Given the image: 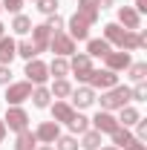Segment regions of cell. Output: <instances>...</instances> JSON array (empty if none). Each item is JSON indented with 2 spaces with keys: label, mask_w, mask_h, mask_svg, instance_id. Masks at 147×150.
Here are the masks:
<instances>
[{
  "label": "cell",
  "mask_w": 147,
  "mask_h": 150,
  "mask_svg": "<svg viewBox=\"0 0 147 150\" xmlns=\"http://www.w3.org/2000/svg\"><path fill=\"white\" fill-rule=\"evenodd\" d=\"M130 104V87H121V84H115L110 90H104L101 93V110H121V107H127Z\"/></svg>",
  "instance_id": "obj_1"
},
{
  "label": "cell",
  "mask_w": 147,
  "mask_h": 150,
  "mask_svg": "<svg viewBox=\"0 0 147 150\" xmlns=\"http://www.w3.org/2000/svg\"><path fill=\"white\" fill-rule=\"evenodd\" d=\"M23 75H26V81H29L32 87H43V84L49 81V67H46L40 58H32V61H26Z\"/></svg>",
  "instance_id": "obj_2"
},
{
  "label": "cell",
  "mask_w": 147,
  "mask_h": 150,
  "mask_svg": "<svg viewBox=\"0 0 147 150\" xmlns=\"http://www.w3.org/2000/svg\"><path fill=\"white\" fill-rule=\"evenodd\" d=\"M92 69H95V67H92V58L87 55V52H75V55H69V72H72L81 84H87V78H90Z\"/></svg>",
  "instance_id": "obj_3"
},
{
  "label": "cell",
  "mask_w": 147,
  "mask_h": 150,
  "mask_svg": "<svg viewBox=\"0 0 147 150\" xmlns=\"http://www.w3.org/2000/svg\"><path fill=\"white\" fill-rule=\"evenodd\" d=\"M29 95H32V84L29 81H15V84L6 87V104L9 107H20L23 101H29Z\"/></svg>",
  "instance_id": "obj_4"
},
{
  "label": "cell",
  "mask_w": 147,
  "mask_h": 150,
  "mask_svg": "<svg viewBox=\"0 0 147 150\" xmlns=\"http://www.w3.org/2000/svg\"><path fill=\"white\" fill-rule=\"evenodd\" d=\"M118 84V72H112V69H92L90 78H87V87H92V90H110V87H115Z\"/></svg>",
  "instance_id": "obj_5"
},
{
  "label": "cell",
  "mask_w": 147,
  "mask_h": 150,
  "mask_svg": "<svg viewBox=\"0 0 147 150\" xmlns=\"http://www.w3.org/2000/svg\"><path fill=\"white\" fill-rule=\"evenodd\" d=\"M49 49L58 58H69V55H75V40L66 32H55V35L49 38Z\"/></svg>",
  "instance_id": "obj_6"
},
{
  "label": "cell",
  "mask_w": 147,
  "mask_h": 150,
  "mask_svg": "<svg viewBox=\"0 0 147 150\" xmlns=\"http://www.w3.org/2000/svg\"><path fill=\"white\" fill-rule=\"evenodd\" d=\"M3 124H6V130H29V112L23 110V107H9L6 112V118H3Z\"/></svg>",
  "instance_id": "obj_7"
},
{
  "label": "cell",
  "mask_w": 147,
  "mask_h": 150,
  "mask_svg": "<svg viewBox=\"0 0 147 150\" xmlns=\"http://www.w3.org/2000/svg\"><path fill=\"white\" fill-rule=\"evenodd\" d=\"M121 29H130V32H139L141 29V15L133 9V6H118V20H115Z\"/></svg>",
  "instance_id": "obj_8"
},
{
  "label": "cell",
  "mask_w": 147,
  "mask_h": 150,
  "mask_svg": "<svg viewBox=\"0 0 147 150\" xmlns=\"http://www.w3.org/2000/svg\"><path fill=\"white\" fill-rule=\"evenodd\" d=\"M90 127L104 136V133H112L115 127H118V118H115L112 112H107V110H98V112H95V118H90Z\"/></svg>",
  "instance_id": "obj_9"
},
{
  "label": "cell",
  "mask_w": 147,
  "mask_h": 150,
  "mask_svg": "<svg viewBox=\"0 0 147 150\" xmlns=\"http://www.w3.org/2000/svg\"><path fill=\"white\" fill-rule=\"evenodd\" d=\"M66 35L72 38L75 43L78 40H90V23L84 18H78V15H72V18L66 20Z\"/></svg>",
  "instance_id": "obj_10"
},
{
  "label": "cell",
  "mask_w": 147,
  "mask_h": 150,
  "mask_svg": "<svg viewBox=\"0 0 147 150\" xmlns=\"http://www.w3.org/2000/svg\"><path fill=\"white\" fill-rule=\"evenodd\" d=\"M69 104H72L75 110H87V107H92L95 104V90L92 87H78V90H72V95H69Z\"/></svg>",
  "instance_id": "obj_11"
},
{
  "label": "cell",
  "mask_w": 147,
  "mask_h": 150,
  "mask_svg": "<svg viewBox=\"0 0 147 150\" xmlns=\"http://www.w3.org/2000/svg\"><path fill=\"white\" fill-rule=\"evenodd\" d=\"M61 136V124L58 121H40L35 130V139L40 144H55V139Z\"/></svg>",
  "instance_id": "obj_12"
},
{
  "label": "cell",
  "mask_w": 147,
  "mask_h": 150,
  "mask_svg": "<svg viewBox=\"0 0 147 150\" xmlns=\"http://www.w3.org/2000/svg\"><path fill=\"white\" fill-rule=\"evenodd\" d=\"M104 69H112V72H124L130 64H133V58H130V52H124V49H118V52H107L104 55Z\"/></svg>",
  "instance_id": "obj_13"
},
{
  "label": "cell",
  "mask_w": 147,
  "mask_h": 150,
  "mask_svg": "<svg viewBox=\"0 0 147 150\" xmlns=\"http://www.w3.org/2000/svg\"><path fill=\"white\" fill-rule=\"evenodd\" d=\"M75 15H78V18H84L90 26H95V23H98V18H101V9H98V3H95V0H78Z\"/></svg>",
  "instance_id": "obj_14"
},
{
  "label": "cell",
  "mask_w": 147,
  "mask_h": 150,
  "mask_svg": "<svg viewBox=\"0 0 147 150\" xmlns=\"http://www.w3.org/2000/svg\"><path fill=\"white\" fill-rule=\"evenodd\" d=\"M49 110H52V121H58V124H69L72 115L78 112L69 101H55V104H49Z\"/></svg>",
  "instance_id": "obj_15"
},
{
  "label": "cell",
  "mask_w": 147,
  "mask_h": 150,
  "mask_svg": "<svg viewBox=\"0 0 147 150\" xmlns=\"http://www.w3.org/2000/svg\"><path fill=\"white\" fill-rule=\"evenodd\" d=\"M29 35H32V43H35L37 55L49 49V38H52V32L46 29V23H37V26H32V32H29Z\"/></svg>",
  "instance_id": "obj_16"
},
{
  "label": "cell",
  "mask_w": 147,
  "mask_h": 150,
  "mask_svg": "<svg viewBox=\"0 0 147 150\" xmlns=\"http://www.w3.org/2000/svg\"><path fill=\"white\" fill-rule=\"evenodd\" d=\"M15 46H18V40L12 35H3L0 38V64H6V67H12V61H15Z\"/></svg>",
  "instance_id": "obj_17"
},
{
  "label": "cell",
  "mask_w": 147,
  "mask_h": 150,
  "mask_svg": "<svg viewBox=\"0 0 147 150\" xmlns=\"http://www.w3.org/2000/svg\"><path fill=\"white\" fill-rule=\"evenodd\" d=\"M110 139H112V147H118V150H124L127 144H133V142H136L133 130H130V127H121V124L110 133Z\"/></svg>",
  "instance_id": "obj_18"
},
{
  "label": "cell",
  "mask_w": 147,
  "mask_h": 150,
  "mask_svg": "<svg viewBox=\"0 0 147 150\" xmlns=\"http://www.w3.org/2000/svg\"><path fill=\"white\" fill-rule=\"evenodd\" d=\"M29 101L35 104L37 110H46L49 104H52V93H49V87L43 84V87H32V95H29Z\"/></svg>",
  "instance_id": "obj_19"
},
{
  "label": "cell",
  "mask_w": 147,
  "mask_h": 150,
  "mask_svg": "<svg viewBox=\"0 0 147 150\" xmlns=\"http://www.w3.org/2000/svg\"><path fill=\"white\" fill-rule=\"evenodd\" d=\"M72 90H75V87L66 81V78H55V81H52V87H49V93H52L55 101H66V98L72 95Z\"/></svg>",
  "instance_id": "obj_20"
},
{
  "label": "cell",
  "mask_w": 147,
  "mask_h": 150,
  "mask_svg": "<svg viewBox=\"0 0 147 150\" xmlns=\"http://www.w3.org/2000/svg\"><path fill=\"white\" fill-rule=\"evenodd\" d=\"M107 52H112V46L104 40V38H92V40H87V55H90V58H104Z\"/></svg>",
  "instance_id": "obj_21"
},
{
  "label": "cell",
  "mask_w": 147,
  "mask_h": 150,
  "mask_svg": "<svg viewBox=\"0 0 147 150\" xmlns=\"http://www.w3.org/2000/svg\"><path fill=\"white\" fill-rule=\"evenodd\" d=\"M121 38H124V29H121L118 23H107V26H104V40H107L110 46L121 49Z\"/></svg>",
  "instance_id": "obj_22"
},
{
  "label": "cell",
  "mask_w": 147,
  "mask_h": 150,
  "mask_svg": "<svg viewBox=\"0 0 147 150\" xmlns=\"http://www.w3.org/2000/svg\"><path fill=\"white\" fill-rule=\"evenodd\" d=\"M115 118H118V124H121V127H133V124L141 118V112L136 110L133 104H127V107H121V110H118V115H115Z\"/></svg>",
  "instance_id": "obj_23"
},
{
  "label": "cell",
  "mask_w": 147,
  "mask_h": 150,
  "mask_svg": "<svg viewBox=\"0 0 147 150\" xmlns=\"http://www.w3.org/2000/svg\"><path fill=\"white\" fill-rule=\"evenodd\" d=\"M49 67V78H66L69 75V58H52V64H46Z\"/></svg>",
  "instance_id": "obj_24"
},
{
  "label": "cell",
  "mask_w": 147,
  "mask_h": 150,
  "mask_svg": "<svg viewBox=\"0 0 147 150\" xmlns=\"http://www.w3.org/2000/svg\"><path fill=\"white\" fill-rule=\"evenodd\" d=\"M37 147V139L32 130H20L18 139H15V150H35Z\"/></svg>",
  "instance_id": "obj_25"
},
{
  "label": "cell",
  "mask_w": 147,
  "mask_h": 150,
  "mask_svg": "<svg viewBox=\"0 0 147 150\" xmlns=\"http://www.w3.org/2000/svg\"><path fill=\"white\" fill-rule=\"evenodd\" d=\"M32 26H35V23H32V18H26V15H15L9 29H12L15 35H29V32H32Z\"/></svg>",
  "instance_id": "obj_26"
},
{
  "label": "cell",
  "mask_w": 147,
  "mask_h": 150,
  "mask_svg": "<svg viewBox=\"0 0 147 150\" xmlns=\"http://www.w3.org/2000/svg\"><path fill=\"white\" fill-rule=\"evenodd\" d=\"M78 144H81L84 150H98L101 147V133L90 127L87 133H81V142H78Z\"/></svg>",
  "instance_id": "obj_27"
},
{
  "label": "cell",
  "mask_w": 147,
  "mask_h": 150,
  "mask_svg": "<svg viewBox=\"0 0 147 150\" xmlns=\"http://www.w3.org/2000/svg\"><path fill=\"white\" fill-rule=\"evenodd\" d=\"M66 127L72 130V136H81V133H87V130H90V118H87L84 112L78 110V112H75V115H72V121H69Z\"/></svg>",
  "instance_id": "obj_28"
},
{
  "label": "cell",
  "mask_w": 147,
  "mask_h": 150,
  "mask_svg": "<svg viewBox=\"0 0 147 150\" xmlns=\"http://www.w3.org/2000/svg\"><path fill=\"white\" fill-rule=\"evenodd\" d=\"M15 55L23 58V61H32V58H37V49H35V43L32 40H18V46H15Z\"/></svg>",
  "instance_id": "obj_29"
},
{
  "label": "cell",
  "mask_w": 147,
  "mask_h": 150,
  "mask_svg": "<svg viewBox=\"0 0 147 150\" xmlns=\"http://www.w3.org/2000/svg\"><path fill=\"white\" fill-rule=\"evenodd\" d=\"M127 75H130L133 84H144V81H147V64H144V61L130 64V67H127Z\"/></svg>",
  "instance_id": "obj_30"
},
{
  "label": "cell",
  "mask_w": 147,
  "mask_h": 150,
  "mask_svg": "<svg viewBox=\"0 0 147 150\" xmlns=\"http://www.w3.org/2000/svg\"><path fill=\"white\" fill-rule=\"evenodd\" d=\"M55 150H81L78 136H72V133H69V136H64V133H61V136L55 139Z\"/></svg>",
  "instance_id": "obj_31"
},
{
  "label": "cell",
  "mask_w": 147,
  "mask_h": 150,
  "mask_svg": "<svg viewBox=\"0 0 147 150\" xmlns=\"http://www.w3.org/2000/svg\"><path fill=\"white\" fill-rule=\"evenodd\" d=\"M37 6V12H40V15H46V18H49V15H55L58 12V6H61V3H58V0H35Z\"/></svg>",
  "instance_id": "obj_32"
},
{
  "label": "cell",
  "mask_w": 147,
  "mask_h": 150,
  "mask_svg": "<svg viewBox=\"0 0 147 150\" xmlns=\"http://www.w3.org/2000/svg\"><path fill=\"white\" fill-rule=\"evenodd\" d=\"M64 26H66V20L61 18V15H49V18H46V29H49V32H52V35H55V32H64Z\"/></svg>",
  "instance_id": "obj_33"
},
{
  "label": "cell",
  "mask_w": 147,
  "mask_h": 150,
  "mask_svg": "<svg viewBox=\"0 0 147 150\" xmlns=\"http://www.w3.org/2000/svg\"><path fill=\"white\" fill-rule=\"evenodd\" d=\"M130 101H147V84H136L130 90Z\"/></svg>",
  "instance_id": "obj_34"
},
{
  "label": "cell",
  "mask_w": 147,
  "mask_h": 150,
  "mask_svg": "<svg viewBox=\"0 0 147 150\" xmlns=\"http://www.w3.org/2000/svg\"><path fill=\"white\" fill-rule=\"evenodd\" d=\"M133 127H136V133H133V136H136V142H147V121H144V118H139Z\"/></svg>",
  "instance_id": "obj_35"
},
{
  "label": "cell",
  "mask_w": 147,
  "mask_h": 150,
  "mask_svg": "<svg viewBox=\"0 0 147 150\" xmlns=\"http://www.w3.org/2000/svg\"><path fill=\"white\" fill-rule=\"evenodd\" d=\"M23 3H26V0H0V6H3V9H9L12 15H20Z\"/></svg>",
  "instance_id": "obj_36"
},
{
  "label": "cell",
  "mask_w": 147,
  "mask_h": 150,
  "mask_svg": "<svg viewBox=\"0 0 147 150\" xmlns=\"http://www.w3.org/2000/svg\"><path fill=\"white\" fill-rule=\"evenodd\" d=\"M12 84V67L0 64V87H9Z\"/></svg>",
  "instance_id": "obj_37"
},
{
  "label": "cell",
  "mask_w": 147,
  "mask_h": 150,
  "mask_svg": "<svg viewBox=\"0 0 147 150\" xmlns=\"http://www.w3.org/2000/svg\"><path fill=\"white\" fill-rule=\"evenodd\" d=\"M133 9H136L139 15H144L147 12V0H133Z\"/></svg>",
  "instance_id": "obj_38"
},
{
  "label": "cell",
  "mask_w": 147,
  "mask_h": 150,
  "mask_svg": "<svg viewBox=\"0 0 147 150\" xmlns=\"http://www.w3.org/2000/svg\"><path fill=\"white\" fill-rule=\"evenodd\" d=\"M124 150H147V144L144 142H133V144H127Z\"/></svg>",
  "instance_id": "obj_39"
},
{
  "label": "cell",
  "mask_w": 147,
  "mask_h": 150,
  "mask_svg": "<svg viewBox=\"0 0 147 150\" xmlns=\"http://www.w3.org/2000/svg\"><path fill=\"white\" fill-rule=\"evenodd\" d=\"M98 3V9H112L115 6V0H95Z\"/></svg>",
  "instance_id": "obj_40"
},
{
  "label": "cell",
  "mask_w": 147,
  "mask_h": 150,
  "mask_svg": "<svg viewBox=\"0 0 147 150\" xmlns=\"http://www.w3.org/2000/svg\"><path fill=\"white\" fill-rule=\"evenodd\" d=\"M6 136H9V130H6V124H3V118H0V142H3Z\"/></svg>",
  "instance_id": "obj_41"
},
{
  "label": "cell",
  "mask_w": 147,
  "mask_h": 150,
  "mask_svg": "<svg viewBox=\"0 0 147 150\" xmlns=\"http://www.w3.org/2000/svg\"><path fill=\"white\" fill-rule=\"evenodd\" d=\"M35 150H55V144H37Z\"/></svg>",
  "instance_id": "obj_42"
},
{
  "label": "cell",
  "mask_w": 147,
  "mask_h": 150,
  "mask_svg": "<svg viewBox=\"0 0 147 150\" xmlns=\"http://www.w3.org/2000/svg\"><path fill=\"white\" fill-rule=\"evenodd\" d=\"M3 35H6V26H3V23H0V38H3Z\"/></svg>",
  "instance_id": "obj_43"
},
{
  "label": "cell",
  "mask_w": 147,
  "mask_h": 150,
  "mask_svg": "<svg viewBox=\"0 0 147 150\" xmlns=\"http://www.w3.org/2000/svg\"><path fill=\"white\" fill-rule=\"evenodd\" d=\"M98 150H118V147H112V144H110V147H98Z\"/></svg>",
  "instance_id": "obj_44"
},
{
  "label": "cell",
  "mask_w": 147,
  "mask_h": 150,
  "mask_svg": "<svg viewBox=\"0 0 147 150\" xmlns=\"http://www.w3.org/2000/svg\"><path fill=\"white\" fill-rule=\"evenodd\" d=\"M0 12H3V6H0Z\"/></svg>",
  "instance_id": "obj_45"
}]
</instances>
